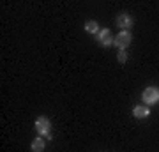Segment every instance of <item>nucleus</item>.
Here are the masks:
<instances>
[{"label": "nucleus", "instance_id": "7", "mask_svg": "<svg viewBox=\"0 0 159 152\" xmlns=\"http://www.w3.org/2000/svg\"><path fill=\"white\" fill-rule=\"evenodd\" d=\"M85 30L89 32V34L97 35V34H99V30H101V28H99V23H97V21H94V20H89V21L85 23Z\"/></svg>", "mask_w": 159, "mask_h": 152}, {"label": "nucleus", "instance_id": "9", "mask_svg": "<svg viewBox=\"0 0 159 152\" xmlns=\"http://www.w3.org/2000/svg\"><path fill=\"white\" fill-rule=\"evenodd\" d=\"M117 60H119L120 64H125V62H127V53H125V50H120V51H119Z\"/></svg>", "mask_w": 159, "mask_h": 152}, {"label": "nucleus", "instance_id": "8", "mask_svg": "<svg viewBox=\"0 0 159 152\" xmlns=\"http://www.w3.org/2000/svg\"><path fill=\"white\" fill-rule=\"evenodd\" d=\"M44 147H46V143H44L43 138H35V140L32 141L30 149H32V152H43V150H44Z\"/></svg>", "mask_w": 159, "mask_h": 152}, {"label": "nucleus", "instance_id": "5", "mask_svg": "<svg viewBox=\"0 0 159 152\" xmlns=\"http://www.w3.org/2000/svg\"><path fill=\"white\" fill-rule=\"evenodd\" d=\"M117 27H120L122 30H129L133 27V18H131V14L120 12L119 16H117Z\"/></svg>", "mask_w": 159, "mask_h": 152}, {"label": "nucleus", "instance_id": "4", "mask_svg": "<svg viewBox=\"0 0 159 152\" xmlns=\"http://www.w3.org/2000/svg\"><path fill=\"white\" fill-rule=\"evenodd\" d=\"M96 37H97V43H99L101 46H111L113 44V39H115L110 28H102V30H99V34H97Z\"/></svg>", "mask_w": 159, "mask_h": 152}, {"label": "nucleus", "instance_id": "3", "mask_svg": "<svg viewBox=\"0 0 159 152\" xmlns=\"http://www.w3.org/2000/svg\"><path fill=\"white\" fill-rule=\"evenodd\" d=\"M131 41H133V35H131L129 30H120L117 37L113 39V44L119 48V50H125L127 46L131 44Z\"/></svg>", "mask_w": 159, "mask_h": 152}, {"label": "nucleus", "instance_id": "1", "mask_svg": "<svg viewBox=\"0 0 159 152\" xmlns=\"http://www.w3.org/2000/svg\"><path fill=\"white\" fill-rule=\"evenodd\" d=\"M34 127L39 136H46V140H51V122L48 117H37Z\"/></svg>", "mask_w": 159, "mask_h": 152}, {"label": "nucleus", "instance_id": "6", "mask_svg": "<svg viewBox=\"0 0 159 152\" xmlns=\"http://www.w3.org/2000/svg\"><path fill=\"white\" fill-rule=\"evenodd\" d=\"M133 115L136 118H145L150 115V108L147 104H136V106L133 108Z\"/></svg>", "mask_w": 159, "mask_h": 152}, {"label": "nucleus", "instance_id": "2", "mask_svg": "<svg viewBox=\"0 0 159 152\" xmlns=\"http://www.w3.org/2000/svg\"><path fill=\"white\" fill-rule=\"evenodd\" d=\"M142 99L147 106H152V104L159 103V89L157 87H147V89L143 90Z\"/></svg>", "mask_w": 159, "mask_h": 152}]
</instances>
